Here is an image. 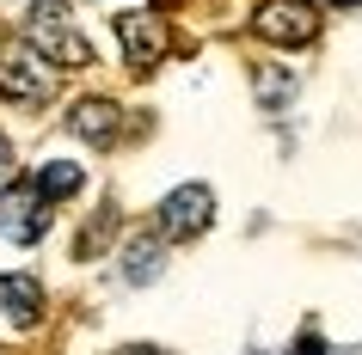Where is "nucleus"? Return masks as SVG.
I'll use <instances>...</instances> for the list:
<instances>
[{"instance_id": "nucleus-1", "label": "nucleus", "mask_w": 362, "mask_h": 355, "mask_svg": "<svg viewBox=\"0 0 362 355\" xmlns=\"http://www.w3.org/2000/svg\"><path fill=\"white\" fill-rule=\"evenodd\" d=\"M25 43H31L49 68H93V43L74 31V19H68L62 0H37V6H31V19H25Z\"/></svg>"}, {"instance_id": "nucleus-2", "label": "nucleus", "mask_w": 362, "mask_h": 355, "mask_svg": "<svg viewBox=\"0 0 362 355\" xmlns=\"http://www.w3.org/2000/svg\"><path fill=\"white\" fill-rule=\"evenodd\" d=\"M0 98L6 104H25V111H37L56 98V68L31 49V43H6L0 49Z\"/></svg>"}, {"instance_id": "nucleus-3", "label": "nucleus", "mask_w": 362, "mask_h": 355, "mask_svg": "<svg viewBox=\"0 0 362 355\" xmlns=\"http://www.w3.org/2000/svg\"><path fill=\"white\" fill-rule=\"evenodd\" d=\"M252 31L264 43H283V49H301V43L320 37V6L313 0H264L252 13Z\"/></svg>"}, {"instance_id": "nucleus-4", "label": "nucleus", "mask_w": 362, "mask_h": 355, "mask_svg": "<svg viewBox=\"0 0 362 355\" xmlns=\"http://www.w3.org/2000/svg\"><path fill=\"white\" fill-rule=\"evenodd\" d=\"M0 233L13 245H37L49 233V203L37 196L31 178H13V184L0 190Z\"/></svg>"}, {"instance_id": "nucleus-5", "label": "nucleus", "mask_w": 362, "mask_h": 355, "mask_svg": "<svg viewBox=\"0 0 362 355\" xmlns=\"http://www.w3.org/2000/svg\"><path fill=\"white\" fill-rule=\"evenodd\" d=\"M209 221H215V196H209V184H178L160 203V239H197V233H209Z\"/></svg>"}, {"instance_id": "nucleus-6", "label": "nucleus", "mask_w": 362, "mask_h": 355, "mask_svg": "<svg viewBox=\"0 0 362 355\" xmlns=\"http://www.w3.org/2000/svg\"><path fill=\"white\" fill-rule=\"evenodd\" d=\"M117 43H123V61H129L135 74H148L166 56V25L148 6H129V13H117Z\"/></svg>"}, {"instance_id": "nucleus-7", "label": "nucleus", "mask_w": 362, "mask_h": 355, "mask_svg": "<svg viewBox=\"0 0 362 355\" xmlns=\"http://www.w3.org/2000/svg\"><path fill=\"white\" fill-rule=\"evenodd\" d=\"M68 129H74L80 141H93V148H111L117 129H123V111H117L111 98H80L74 111H68Z\"/></svg>"}, {"instance_id": "nucleus-8", "label": "nucleus", "mask_w": 362, "mask_h": 355, "mask_svg": "<svg viewBox=\"0 0 362 355\" xmlns=\"http://www.w3.org/2000/svg\"><path fill=\"white\" fill-rule=\"evenodd\" d=\"M0 313L13 318V325H37L43 318V282L13 270V276H0Z\"/></svg>"}, {"instance_id": "nucleus-9", "label": "nucleus", "mask_w": 362, "mask_h": 355, "mask_svg": "<svg viewBox=\"0 0 362 355\" xmlns=\"http://www.w3.org/2000/svg\"><path fill=\"white\" fill-rule=\"evenodd\" d=\"M160 270H166V239L160 233H135L123 245V282H153Z\"/></svg>"}, {"instance_id": "nucleus-10", "label": "nucleus", "mask_w": 362, "mask_h": 355, "mask_svg": "<svg viewBox=\"0 0 362 355\" xmlns=\"http://www.w3.org/2000/svg\"><path fill=\"white\" fill-rule=\"evenodd\" d=\"M37 184V196L43 203H68V196H80V184H86V172L74 166V160H49V166L31 178Z\"/></svg>"}, {"instance_id": "nucleus-11", "label": "nucleus", "mask_w": 362, "mask_h": 355, "mask_svg": "<svg viewBox=\"0 0 362 355\" xmlns=\"http://www.w3.org/2000/svg\"><path fill=\"white\" fill-rule=\"evenodd\" d=\"M288 92H295V80H288L283 68H258V104H264V111H283Z\"/></svg>"}, {"instance_id": "nucleus-12", "label": "nucleus", "mask_w": 362, "mask_h": 355, "mask_svg": "<svg viewBox=\"0 0 362 355\" xmlns=\"http://www.w3.org/2000/svg\"><path fill=\"white\" fill-rule=\"evenodd\" d=\"M288 355H325V337L320 331H307V337H295V349Z\"/></svg>"}, {"instance_id": "nucleus-13", "label": "nucleus", "mask_w": 362, "mask_h": 355, "mask_svg": "<svg viewBox=\"0 0 362 355\" xmlns=\"http://www.w3.org/2000/svg\"><path fill=\"white\" fill-rule=\"evenodd\" d=\"M117 355H166V349H148V343H129V349H117Z\"/></svg>"}, {"instance_id": "nucleus-14", "label": "nucleus", "mask_w": 362, "mask_h": 355, "mask_svg": "<svg viewBox=\"0 0 362 355\" xmlns=\"http://www.w3.org/2000/svg\"><path fill=\"white\" fill-rule=\"evenodd\" d=\"M13 166V141H6V135H0V172Z\"/></svg>"}, {"instance_id": "nucleus-15", "label": "nucleus", "mask_w": 362, "mask_h": 355, "mask_svg": "<svg viewBox=\"0 0 362 355\" xmlns=\"http://www.w3.org/2000/svg\"><path fill=\"white\" fill-rule=\"evenodd\" d=\"M325 6H362V0H325Z\"/></svg>"}]
</instances>
